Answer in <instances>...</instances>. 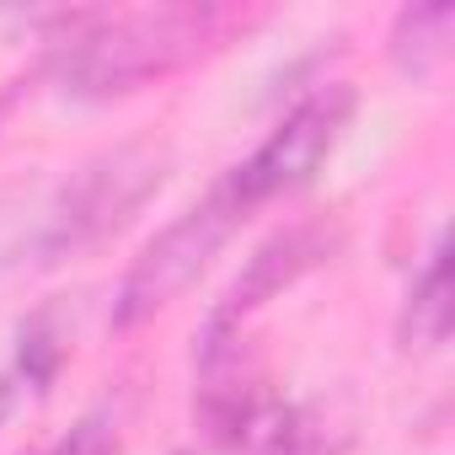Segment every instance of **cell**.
<instances>
[{
	"label": "cell",
	"instance_id": "obj_1",
	"mask_svg": "<svg viewBox=\"0 0 455 455\" xmlns=\"http://www.w3.org/2000/svg\"><path fill=\"white\" fill-rule=\"evenodd\" d=\"M214 33V12L204 6H166V12H140V17H113L97 33L81 38L70 54V81L86 97H113L134 92L145 81H161L182 70Z\"/></svg>",
	"mask_w": 455,
	"mask_h": 455
},
{
	"label": "cell",
	"instance_id": "obj_2",
	"mask_svg": "<svg viewBox=\"0 0 455 455\" xmlns=\"http://www.w3.org/2000/svg\"><path fill=\"white\" fill-rule=\"evenodd\" d=\"M161 156L145 145H124L102 161H92L49 209L44 236H38V263H65L92 247H102L113 231H124L129 214L161 188Z\"/></svg>",
	"mask_w": 455,
	"mask_h": 455
},
{
	"label": "cell",
	"instance_id": "obj_3",
	"mask_svg": "<svg viewBox=\"0 0 455 455\" xmlns=\"http://www.w3.org/2000/svg\"><path fill=\"white\" fill-rule=\"evenodd\" d=\"M242 220H247V209L220 182L204 204H193L177 225H166V231L134 258V268H129V279L118 290V306H113V327H134V322L156 316L166 300H177Z\"/></svg>",
	"mask_w": 455,
	"mask_h": 455
},
{
	"label": "cell",
	"instance_id": "obj_4",
	"mask_svg": "<svg viewBox=\"0 0 455 455\" xmlns=\"http://www.w3.org/2000/svg\"><path fill=\"white\" fill-rule=\"evenodd\" d=\"M343 124H348V92H322V97L300 102L231 177H225V193L242 209H258L263 198L306 182L322 166V156L332 150V140L343 134Z\"/></svg>",
	"mask_w": 455,
	"mask_h": 455
},
{
	"label": "cell",
	"instance_id": "obj_5",
	"mask_svg": "<svg viewBox=\"0 0 455 455\" xmlns=\"http://www.w3.org/2000/svg\"><path fill=\"white\" fill-rule=\"evenodd\" d=\"M327 247H332V236H327V231H316V225H300V231H284V236H274L268 247H258V258L247 263V274L236 279L231 300H225L220 322H231V316H242V311L263 306L268 295H279L284 284H295L306 268H316V263L327 258Z\"/></svg>",
	"mask_w": 455,
	"mask_h": 455
},
{
	"label": "cell",
	"instance_id": "obj_6",
	"mask_svg": "<svg viewBox=\"0 0 455 455\" xmlns=\"http://www.w3.org/2000/svg\"><path fill=\"white\" fill-rule=\"evenodd\" d=\"M444 332H450V263H444V247H434V263L407 295V343L434 348L444 343Z\"/></svg>",
	"mask_w": 455,
	"mask_h": 455
},
{
	"label": "cell",
	"instance_id": "obj_7",
	"mask_svg": "<svg viewBox=\"0 0 455 455\" xmlns=\"http://www.w3.org/2000/svg\"><path fill=\"white\" fill-rule=\"evenodd\" d=\"M455 12L450 6H412L402 12L396 22V38H391V54L402 70H428L439 54H444V33H450Z\"/></svg>",
	"mask_w": 455,
	"mask_h": 455
},
{
	"label": "cell",
	"instance_id": "obj_8",
	"mask_svg": "<svg viewBox=\"0 0 455 455\" xmlns=\"http://www.w3.org/2000/svg\"><path fill=\"white\" fill-rule=\"evenodd\" d=\"M54 455H108V423L102 418H92V423H81Z\"/></svg>",
	"mask_w": 455,
	"mask_h": 455
},
{
	"label": "cell",
	"instance_id": "obj_9",
	"mask_svg": "<svg viewBox=\"0 0 455 455\" xmlns=\"http://www.w3.org/2000/svg\"><path fill=\"white\" fill-rule=\"evenodd\" d=\"M268 455H327V450H322V439H316L311 428H290V434H279V439H274V450H268Z\"/></svg>",
	"mask_w": 455,
	"mask_h": 455
},
{
	"label": "cell",
	"instance_id": "obj_10",
	"mask_svg": "<svg viewBox=\"0 0 455 455\" xmlns=\"http://www.w3.org/2000/svg\"><path fill=\"white\" fill-rule=\"evenodd\" d=\"M6 407H12V386L0 380V418H6Z\"/></svg>",
	"mask_w": 455,
	"mask_h": 455
}]
</instances>
